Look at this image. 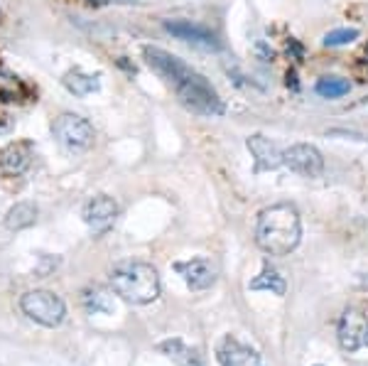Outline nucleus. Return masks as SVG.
<instances>
[{"mask_svg":"<svg viewBox=\"0 0 368 366\" xmlns=\"http://www.w3.org/2000/svg\"><path fill=\"white\" fill-rule=\"evenodd\" d=\"M143 59L177 93V98H180L184 108L194 111L199 116H221L226 111L216 88L199 71H194L189 64H184L180 57L170 54L167 49L145 44Z\"/></svg>","mask_w":368,"mask_h":366,"instance_id":"obj_1","label":"nucleus"},{"mask_svg":"<svg viewBox=\"0 0 368 366\" xmlns=\"http://www.w3.org/2000/svg\"><path fill=\"white\" fill-rule=\"evenodd\" d=\"M302 221L292 204H272L258 214L255 243L267 256H287L300 246Z\"/></svg>","mask_w":368,"mask_h":366,"instance_id":"obj_2","label":"nucleus"},{"mask_svg":"<svg viewBox=\"0 0 368 366\" xmlns=\"http://www.w3.org/2000/svg\"><path fill=\"white\" fill-rule=\"evenodd\" d=\"M111 290L131 305H148L160 298V275L145 260H123L111 270Z\"/></svg>","mask_w":368,"mask_h":366,"instance_id":"obj_3","label":"nucleus"},{"mask_svg":"<svg viewBox=\"0 0 368 366\" xmlns=\"http://www.w3.org/2000/svg\"><path fill=\"white\" fill-rule=\"evenodd\" d=\"M20 310L42 327H59L66 317L64 300L52 290H27L20 298Z\"/></svg>","mask_w":368,"mask_h":366,"instance_id":"obj_4","label":"nucleus"},{"mask_svg":"<svg viewBox=\"0 0 368 366\" xmlns=\"http://www.w3.org/2000/svg\"><path fill=\"white\" fill-rule=\"evenodd\" d=\"M54 138L59 141V146L69 153H86L93 146V126L88 123L83 116L76 113H61L52 126Z\"/></svg>","mask_w":368,"mask_h":366,"instance_id":"obj_5","label":"nucleus"},{"mask_svg":"<svg viewBox=\"0 0 368 366\" xmlns=\"http://www.w3.org/2000/svg\"><path fill=\"white\" fill-rule=\"evenodd\" d=\"M339 345L344 352H359L368 345V312L361 307H347L339 317Z\"/></svg>","mask_w":368,"mask_h":366,"instance_id":"obj_6","label":"nucleus"},{"mask_svg":"<svg viewBox=\"0 0 368 366\" xmlns=\"http://www.w3.org/2000/svg\"><path fill=\"white\" fill-rule=\"evenodd\" d=\"M282 165L302 177H322L324 173V158L310 143H295L287 151H282Z\"/></svg>","mask_w":368,"mask_h":366,"instance_id":"obj_7","label":"nucleus"},{"mask_svg":"<svg viewBox=\"0 0 368 366\" xmlns=\"http://www.w3.org/2000/svg\"><path fill=\"white\" fill-rule=\"evenodd\" d=\"M81 216H83V224H86L93 234L101 236L116 224V219H118V204H116V199L108 197V194H96V197H91L83 204Z\"/></svg>","mask_w":368,"mask_h":366,"instance_id":"obj_8","label":"nucleus"},{"mask_svg":"<svg viewBox=\"0 0 368 366\" xmlns=\"http://www.w3.org/2000/svg\"><path fill=\"white\" fill-rule=\"evenodd\" d=\"M165 30L170 32L172 37L189 44H197V47L204 49H219V40L216 35L204 25H197L192 20H165Z\"/></svg>","mask_w":368,"mask_h":366,"instance_id":"obj_9","label":"nucleus"},{"mask_svg":"<svg viewBox=\"0 0 368 366\" xmlns=\"http://www.w3.org/2000/svg\"><path fill=\"white\" fill-rule=\"evenodd\" d=\"M175 270L182 275L187 288L192 290H206L216 283V268L209 258H189V260H177Z\"/></svg>","mask_w":368,"mask_h":366,"instance_id":"obj_10","label":"nucleus"},{"mask_svg":"<svg viewBox=\"0 0 368 366\" xmlns=\"http://www.w3.org/2000/svg\"><path fill=\"white\" fill-rule=\"evenodd\" d=\"M245 148H248V153L253 155V160H255V173H267V170H277L282 165V151H280V146H277L275 141H270V138L260 136V133L250 136L248 141H245Z\"/></svg>","mask_w":368,"mask_h":366,"instance_id":"obj_11","label":"nucleus"},{"mask_svg":"<svg viewBox=\"0 0 368 366\" xmlns=\"http://www.w3.org/2000/svg\"><path fill=\"white\" fill-rule=\"evenodd\" d=\"M216 359L221 366H263V359L255 349L241 345L236 337H224L216 347Z\"/></svg>","mask_w":368,"mask_h":366,"instance_id":"obj_12","label":"nucleus"},{"mask_svg":"<svg viewBox=\"0 0 368 366\" xmlns=\"http://www.w3.org/2000/svg\"><path fill=\"white\" fill-rule=\"evenodd\" d=\"M32 160V146L27 141H15L0 153V170L5 175H22Z\"/></svg>","mask_w":368,"mask_h":366,"instance_id":"obj_13","label":"nucleus"},{"mask_svg":"<svg viewBox=\"0 0 368 366\" xmlns=\"http://www.w3.org/2000/svg\"><path fill=\"white\" fill-rule=\"evenodd\" d=\"M158 349L165 354V357H170L177 366H202V357H199L197 349L187 347L182 340H177V337L158 345Z\"/></svg>","mask_w":368,"mask_h":366,"instance_id":"obj_14","label":"nucleus"},{"mask_svg":"<svg viewBox=\"0 0 368 366\" xmlns=\"http://www.w3.org/2000/svg\"><path fill=\"white\" fill-rule=\"evenodd\" d=\"M81 303L86 307V312L91 315H113V295L101 285L86 288L81 295Z\"/></svg>","mask_w":368,"mask_h":366,"instance_id":"obj_15","label":"nucleus"},{"mask_svg":"<svg viewBox=\"0 0 368 366\" xmlns=\"http://www.w3.org/2000/svg\"><path fill=\"white\" fill-rule=\"evenodd\" d=\"M35 221H37V207L32 202H18L5 214V226H8L10 231L30 229Z\"/></svg>","mask_w":368,"mask_h":366,"instance_id":"obj_16","label":"nucleus"},{"mask_svg":"<svg viewBox=\"0 0 368 366\" xmlns=\"http://www.w3.org/2000/svg\"><path fill=\"white\" fill-rule=\"evenodd\" d=\"M64 86L69 88L74 96H88V93L98 91V76L86 74L81 69H71L64 74Z\"/></svg>","mask_w":368,"mask_h":366,"instance_id":"obj_17","label":"nucleus"},{"mask_svg":"<svg viewBox=\"0 0 368 366\" xmlns=\"http://www.w3.org/2000/svg\"><path fill=\"white\" fill-rule=\"evenodd\" d=\"M248 288L250 290H267V293H272V295H285L287 293V280L282 278L277 270H272V268H265L260 275H255L253 280L248 283Z\"/></svg>","mask_w":368,"mask_h":366,"instance_id":"obj_18","label":"nucleus"},{"mask_svg":"<svg viewBox=\"0 0 368 366\" xmlns=\"http://www.w3.org/2000/svg\"><path fill=\"white\" fill-rule=\"evenodd\" d=\"M315 91L320 93L322 98H342L351 91V84L347 79H342V76H322V79L317 81Z\"/></svg>","mask_w":368,"mask_h":366,"instance_id":"obj_19","label":"nucleus"},{"mask_svg":"<svg viewBox=\"0 0 368 366\" xmlns=\"http://www.w3.org/2000/svg\"><path fill=\"white\" fill-rule=\"evenodd\" d=\"M354 40H359L356 27H339V30H332L324 35V47H344V44H351Z\"/></svg>","mask_w":368,"mask_h":366,"instance_id":"obj_20","label":"nucleus"},{"mask_svg":"<svg viewBox=\"0 0 368 366\" xmlns=\"http://www.w3.org/2000/svg\"><path fill=\"white\" fill-rule=\"evenodd\" d=\"M103 3H145V0H103Z\"/></svg>","mask_w":368,"mask_h":366,"instance_id":"obj_21","label":"nucleus"},{"mask_svg":"<svg viewBox=\"0 0 368 366\" xmlns=\"http://www.w3.org/2000/svg\"><path fill=\"white\" fill-rule=\"evenodd\" d=\"M0 20H3V10H0Z\"/></svg>","mask_w":368,"mask_h":366,"instance_id":"obj_22","label":"nucleus"},{"mask_svg":"<svg viewBox=\"0 0 368 366\" xmlns=\"http://www.w3.org/2000/svg\"><path fill=\"white\" fill-rule=\"evenodd\" d=\"M315 366H322V364H315Z\"/></svg>","mask_w":368,"mask_h":366,"instance_id":"obj_23","label":"nucleus"}]
</instances>
